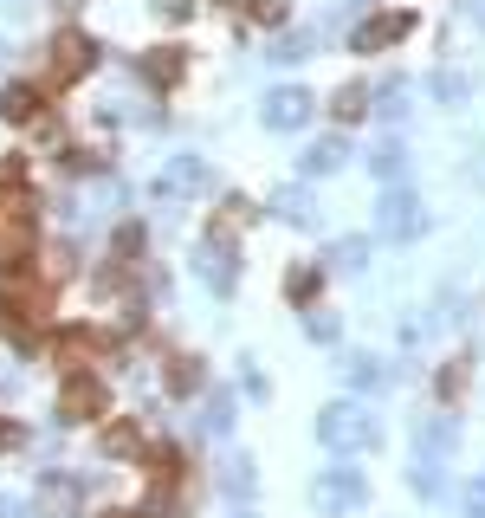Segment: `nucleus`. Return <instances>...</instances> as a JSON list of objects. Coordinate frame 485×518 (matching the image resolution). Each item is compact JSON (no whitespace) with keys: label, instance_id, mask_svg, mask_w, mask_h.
<instances>
[{"label":"nucleus","instance_id":"nucleus-1","mask_svg":"<svg viewBox=\"0 0 485 518\" xmlns=\"http://www.w3.org/2000/svg\"><path fill=\"white\" fill-rule=\"evenodd\" d=\"M78 72H91V39L85 33H59V39H52V85H72V78Z\"/></svg>","mask_w":485,"mask_h":518},{"label":"nucleus","instance_id":"nucleus-5","mask_svg":"<svg viewBox=\"0 0 485 518\" xmlns=\"http://www.w3.org/2000/svg\"><path fill=\"white\" fill-rule=\"evenodd\" d=\"M401 26H408V20H376V26H369V33H363V46H382V39H395Z\"/></svg>","mask_w":485,"mask_h":518},{"label":"nucleus","instance_id":"nucleus-6","mask_svg":"<svg viewBox=\"0 0 485 518\" xmlns=\"http://www.w3.org/2000/svg\"><path fill=\"white\" fill-rule=\"evenodd\" d=\"M104 447H110V454H130L136 434H130V428H110V434H104Z\"/></svg>","mask_w":485,"mask_h":518},{"label":"nucleus","instance_id":"nucleus-3","mask_svg":"<svg viewBox=\"0 0 485 518\" xmlns=\"http://www.w3.org/2000/svg\"><path fill=\"white\" fill-rule=\"evenodd\" d=\"M0 117H7V124H26V117H39V91H33V85H13L7 98H0Z\"/></svg>","mask_w":485,"mask_h":518},{"label":"nucleus","instance_id":"nucleus-2","mask_svg":"<svg viewBox=\"0 0 485 518\" xmlns=\"http://www.w3.org/2000/svg\"><path fill=\"white\" fill-rule=\"evenodd\" d=\"M97 408H104V389H97L91 376H72L65 395H59V415H65V421H91Z\"/></svg>","mask_w":485,"mask_h":518},{"label":"nucleus","instance_id":"nucleus-4","mask_svg":"<svg viewBox=\"0 0 485 518\" xmlns=\"http://www.w3.org/2000/svg\"><path fill=\"white\" fill-rule=\"evenodd\" d=\"M175 72H182V59H175V52H156V59H149V78H156V85H169Z\"/></svg>","mask_w":485,"mask_h":518}]
</instances>
